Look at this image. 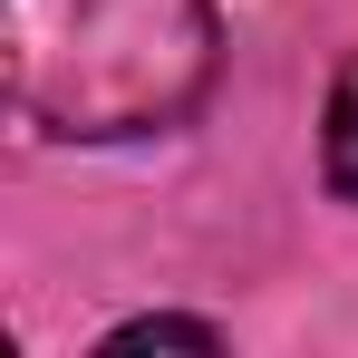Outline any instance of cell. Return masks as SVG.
I'll return each instance as SVG.
<instances>
[{"label":"cell","instance_id":"cell-3","mask_svg":"<svg viewBox=\"0 0 358 358\" xmlns=\"http://www.w3.org/2000/svg\"><path fill=\"white\" fill-rule=\"evenodd\" d=\"M155 339H175V349H223V329H213V320H126L107 349H155Z\"/></svg>","mask_w":358,"mask_h":358},{"label":"cell","instance_id":"cell-2","mask_svg":"<svg viewBox=\"0 0 358 358\" xmlns=\"http://www.w3.org/2000/svg\"><path fill=\"white\" fill-rule=\"evenodd\" d=\"M320 155H329V184L358 203V59L339 68V87H329V126H320Z\"/></svg>","mask_w":358,"mask_h":358},{"label":"cell","instance_id":"cell-1","mask_svg":"<svg viewBox=\"0 0 358 358\" xmlns=\"http://www.w3.org/2000/svg\"><path fill=\"white\" fill-rule=\"evenodd\" d=\"M10 107L39 136H155L223 68L213 0H0Z\"/></svg>","mask_w":358,"mask_h":358}]
</instances>
